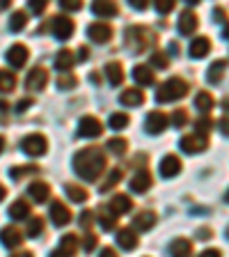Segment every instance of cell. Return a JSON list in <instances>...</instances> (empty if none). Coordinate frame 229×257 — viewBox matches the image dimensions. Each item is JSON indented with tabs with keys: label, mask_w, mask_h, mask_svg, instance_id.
<instances>
[{
	"label": "cell",
	"mask_w": 229,
	"mask_h": 257,
	"mask_svg": "<svg viewBox=\"0 0 229 257\" xmlns=\"http://www.w3.org/2000/svg\"><path fill=\"white\" fill-rule=\"evenodd\" d=\"M80 3L78 0H67V3H62V10H69V12H76V10H80Z\"/></svg>",
	"instance_id": "ee69618b"
},
{
	"label": "cell",
	"mask_w": 229,
	"mask_h": 257,
	"mask_svg": "<svg viewBox=\"0 0 229 257\" xmlns=\"http://www.w3.org/2000/svg\"><path fill=\"white\" fill-rule=\"evenodd\" d=\"M99 225H101L103 230H112V225H115V216H112L110 211L101 214V218H99Z\"/></svg>",
	"instance_id": "ab89813d"
},
{
	"label": "cell",
	"mask_w": 229,
	"mask_h": 257,
	"mask_svg": "<svg viewBox=\"0 0 229 257\" xmlns=\"http://www.w3.org/2000/svg\"><path fill=\"white\" fill-rule=\"evenodd\" d=\"M208 51H211V42H208L206 37L192 39V44H190V55L192 58H204Z\"/></svg>",
	"instance_id": "7402d4cb"
},
{
	"label": "cell",
	"mask_w": 229,
	"mask_h": 257,
	"mask_svg": "<svg viewBox=\"0 0 229 257\" xmlns=\"http://www.w3.org/2000/svg\"><path fill=\"white\" fill-rule=\"evenodd\" d=\"M0 241H3V246H7V248H16L21 243V232L16 230L14 225H12V227H3V230H0Z\"/></svg>",
	"instance_id": "2e32d148"
},
{
	"label": "cell",
	"mask_w": 229,
	"mask_h": 257,
	"mask_svg": "<svg viewBox=\"0 0 229 257\" xmlns=\"http://www.w3.org/2000/svg\"><path fill=\"white\" fill-rule=\"evenodd\" d=\"M222 35H224V37L229 39V26H224V32H222Z\"/></svg>",
	"instance_id": "6f0895ef"
},
{
	"label": "cell",
	"mask_w": 229,
	"mask_h": 257,
	"mask_svg": "<svg viewBox=\"0 0 229 257\" xmlns=\"http://www.w3.org/2000/svg\"><path fill=\"white\" fill-rule=\"evenodd\" d=\"M119 101H122L124 106H140V103L144 101V94H142V90H138V87H131V90H126L122 96H119Z\"/></svg>",
	"instance_id": "44dd1931"
},
{
	"label": "cell",
	"mask_w": 229,
	"mask_h": 257,
	"mask_svg": "<svg viewBox=\"0 0 229 257\" xmlns=\"http://www.w3.org/2000/svg\"><path fill=\"white\" fill-rule=\"evenodd\" d=\"M174 10V3L172 0H158L156 3V12H160V14H167V12Z\"/></svg>",
	"instance_id": "b9f144b4"
},
{
	"label": "cell",
	"mask_w": 229,
	"mask_h": 257,
	"mask_svg": "<svg viewBox=\"0 0 229 257\" xmlns=\"http://www.w3.org/2000/svg\"><path fill=\"white\" fill-rule=\"evenodd\" d=\"M99 257H117V255H115V250H112V248H103Z\"/></svg>",
	"instance_id": "f907efd6"
},
{
	"label": "cell",
	"mask_w": 229,
	"mask_h": 257,
	"mask_svg": "<svg viewBox=\"0 0 229 257\" xmlns=\"http://www.w3.org/2000/svg\"><path fill=\"white\" fill-rule=\"evenodd\" d=\"M181 172V161H179V156L174 154H167L165 159L160 161V175L163 177H174Z\"/></svg>",
	"instance_id": "4fadbf2b"
},
{
	"label": "cell",
	"mask_w": 229,
	"mask_h": 257,
	"mask_svg": "<svg viewBox=\"0 0 229 257\" xmlns=\"http://www.w3.org/2000/svg\"><path fill=\"white\" fill-rule=\"evenodd\" d=\"M220 128H222L224 136H229V115H224V117L220 119Z\"/></svg>",
	"instance_id": "c3c4849f"
},
{
	"label": "cell",
	"mask_w": 229,
	"mask_h": 257,
	"mask_svg": "<svg viewBox=\"0 0 229 257\" xmlns=\"http://www.w3.org/2000/svg\"><path fill=\"white\" fill-rule=\"evenodd\" d=\"M119 179H122V170H119V168H115V170L110 172V177H108L106 182H103L101 186H99V191H110V188L115 186V184H117Z\"/></svg>",
	"instance_id": "e575fe53"
},
{
	"label": "cell",
	"mask_w": 229,
	"mask_h": 257,
	"mask_svg": "<svg viewBox=\"0 0 229 257\" xmlns=\"http://www.w3.org/2000/svg\"><path fill=\"white\" fill-rule=\"evenodd\" d=\"M94 246H96V236L94 234H90V236H85V252H90V250H94Z\"/></svg>",
	"instance_id": "f6af8a7d"
},
{
	"label": "cell",
	"mask_w": 229,
	"mask_h": 257,
	"mask_svg": "<svg viewBox=\"0 0 229 257\" xmlns=\"http://www.w3.org/2000/svg\"><path fill=\"white\" fill-rule=\"evenodd\" d=\"M64 191H67L69 200H74V202H85V200H87V191H85L83 186H76V184H67V186H64Z\"/></svg>",
	"instance_id": "f546056e"
},
{
	"label": "cell",
	"mask_w": 229,
	"mask_h": 257,
	"mask_svg": "<svg viewBox=\"0 0 229 257\" xmlns=\"http://www.w3.org/2000/svg\"><path fill=\"white\" fill-rule=\"evenodd\" d=\"M106 168V156L99 147H85L74 156V170L85 182H96Z\"/></svg>",
	"instance_id": "6da1fadb"
},
{
	"label": "cell",
	"mask_w": 229,
	"mask_h": 257,
	"mask_svg": "<svg viewBox=\"0 0 229 257\" xmlns=\"http://www.w3.org/2000/svg\"><path fill=\"white\" fill-rule=\"evenodd\" d=\"M26 21H28L26 12H14L12 19H10V30L12 32H21L23 28H26Z\"/></svg>",
	"instance_id": "1f68e13d"
},
{
	"label": "cell",
	"mask_w": 229,
	"mask_h": 257,
	"mask_svg": "<svg viewBox=\"0 0 229 257\" xmlns=\"http://www.w3.org/2000/svg\"><path fill=\"white\" fill-rule=\"evenodd\" d=\"M76 248H78V239H76L74 234H67V236H62V239H60V250H62L67 257L74 255Z\"/></svg>",
	"instance_id": "4dcf8cb0"
},
{
	"label": "cell",
	"mask_w": 229,
	"mask_h": 257,
	"mask_svg": "<svg viewBox=\"0 0 229 257\" xmlns=\"http://www.w3.org/2000/svg\"><path fill=\"white\" fill-rule=\"evenodd\" d=\"M154 223H156V214H154V211H144V214H138L133 218V230L147 232V230H151V227H154Z\"/></svg>",
	"instance_id": "e0dca14e"
},
{
	"label": "cell",
	"mask_w": 229,
	"mask_h": 257,
	"mask_svg": "<svg viewBox=\"0 0 229 257\" xmlns=\"http://www.w3.org/2000/svg\"><path fill=\"white\" fill-rule=\"evenodd\" d=\"M87 37L96 44H106V42H110V37H112V28L108 26V23H92V26L87 28Z\"/></svg>",
	"instance_id": "ba28073f"
},
{
	"label": "cell",
	"mask_w": 229,
	"mask_h": 257,
	"mask_svg": "<svg viewBox=\"0 0 229 257\" xmlns=\"http://www.w3.org/2000/svg\"><path fill=\"white\" fill-rule=\"evenodd\" d=\"M195 30H197V16L192 14L190 10H186L179 16V32L181 35H192Z\"/></svg>",
	"instance_id": "9a60e30c"
},
{
	"label": "cell",
	"mask_w": 229,
	"mask_h": 257,
	"mask_svg": "<svg viewBox=\"0 0 229 257\" xmlns=\"http://www.w3.org/2000/svg\"><path fill=\"white\" fill-rule=\"evenodd\" d=\"M106 147L112 152V154H124L126 147H128V143H126V138H110Z\"/></svg>",
	"instance_id": "836d02e7"
},
{
	"label": "cell",
	"mask_w": 229,
	"mask_h": 257,
	"mask_svg": "<svg viewBox=\"0 0 229 257\" xmlns=\"http://www.w3.org/2000/svg\"><path fill=\"white\" fill-rule=\"evenodd\" d=\"M101 131H103V124L96 117H92V115L83 117L78 124V134L85 136V138H96V136H101Z\"/></svg>",
	"instance_id": "52a82bcc"
},
{
	"label": "cell",
	"mask_w": 229,
	"mask_h": 257,
	"mask_svg": "<svg viewBox=\"0 0 229 257\" xmlns=\"http://www.w3.org/2000/svg\"><path fill=\"white\" fill-rule=\"evenodd\" d=\"M227 202H229V191H227Z\"/></svg>",
	"instance_id": "6125c7cd"
},
{
	"label": "cell",
	"mask_w": 229,
	"mask_h": 257,
	"mask_svg": "<svg viewBox=\"0 0 229 257\" xmlns=\"http://www.w3.org/2000/svg\"><path fill=\"white\" fill-rule=\"evenodd\" d=\"M106 76L110 80V85H119L124 80V69L119 62H108L106 64Z\"/></svg>",
	"instance_id": "603a6c76"
},
{
	"label": "cell",
	"mask_w": 229,
	"mask_h": 257,
	"mask_svg": "<svg viewBox=\"0 0 229 257\" xmlns=\"http://www.w3.org/2000/svg\"><path fill=\"white\" fill-rule=\"evenodd\" d=\"M46 147H48V143H46V138H44L42 134L26 136L23 143H21V150L26 152V154H30V156H42L44 152H46Z\"/></svg>",
	"instance_id": "3957f363"
},
{
	"label": "cell",
	"mask_w": 229,
	"mask_h": 257,
	"mask_svg": "<svg viewBox=\"0 0 229 257\" xmlns=\"http://www.w3.org/2000/svg\"><path fill=\"white\" fill-rule=\"evenodd\" d=\"M206 145H208V140H206V136H202V134H192V136H186V138H181V143H179V147H181L183 152H188V154H197V152H204L206 150Z\"/></svg>",
	"instance_id": "277c9868"
},
{
	"label": "cell",
	"mask_w": 229,
	"mask_h": 257,
	"mask_svg": "<svg viewBox=\"0 0 229 257\" xmlns=\"http://www.w3.org/2000/svg\"><path fill=\"white\" fill-rule=\"evenodd\" d=\"M227 239H229V227H227Z\"/></svg>",
	"instance_id": "94428289"
},
{
	"label": "cell",
	"mask_w": 229,
	"mask_h": 257,
	"mask_svg": "<svg viewBox=\"0 0 229 257\" xmlns=\"http://www.w3.org/2000/svg\"><path fill=\"white\" fill-rule=\"evenodd\" d=\"M78 55H80L78 60H87V55H90V51H87L85 46H80V48H78Z\"/></svg>",
	"instance_id": "816d5d0a"
},
{
	"label": "cell",
	"mask_w": 229,
	"mask_h": 257,
	"mask_svg": "<svg viewBox=\"0 0 229 257\" xmlns=\"http://www.w3.org/2000/svg\"><path fill=\"white\" fill-rule=\"evenodd\" d=\"M131 7H135V10H144L147 5H144V3H131Z\"/></svg>",
	"instance_id": "db71d44e"
},
{
	"label": "cell",
	"mask_w": 229,
	"mask_h": 257,
	"mask_svg": "<svg viewBox=\"0 0 229 257\" xmlns=\"http://www.w3.org/2000/svg\"><path fill=\"white\" fill-rule=\"evenodd\" d=\"M5 195H7V191H5V186H3V184H0V202H3V200H5Z\"/></svg>",
	"instance_id": "f5cc1de1"
},
{
	"label": "cell",
	"mask_w": 229,
	"mask_h": 257,
	"mask_svg": "<svg viewBox=\"0 0 229 257\" xmlns=\"http://www.w3.org/2000/svg\"><path fill=\"white\" fill-rule=\"evenodd\" d=\"M151 64H154V67H158V69H167V64H170V62H167L165 53H160V51H158V53L151 55Z\"/></svg>",
	"instance_id": "74e56055"
},
{
	"label": "cell",
	"mask_w": 229,
	"mask_h": 257,
	"mask_svg": "<svg viewBox=\"0 0 229 257\" xmlns=\"http://www.w3.org/2000/svg\"><path fill=\"white\" fill-rule=\"evenodd\" d=\"M48 83V71L44 69V67H35V69L28 74L26 78V87L32 92H37V90H44Z\"/></svg>",
	"instance_id": "5b68a950"
},
{
	"label": "cell",
	"mask_w": 229,
	"mask_h": 257,
	"mask_svg": "<svg viewBox=\"0 0 229 257\" xmlns=\"http://www.w3.org/2000/svg\"><path fill=\"white\" fill-rule=\"evenodd\" d=\"M170 252H172V257H190L192 243L188 239H176V241H172Z\"/></svg>",
	"instance_id": "ffe728a7"
},
{
	"label": "cell",
	"mask_w": 229,
	"mask_h": 257,
	"mask_svg": "<svg viewBox=\"0 0 229 257\" xmlns=\"http://www.w3.org/2000/svg\"><path fill=\"white\" fill-rule=\"evenodd\" d=\"M14 257H32V252H19V255H14Z\"/></svg>",
	"instance_id": "9f6ffc18"
},
{
	"label": "cell",
	"mask_w": 229,
	"mask_h": 257,
	"mask_svg": "<svg viewBox=\"0 0 229 257\" xmlns=\"http://www.w3.org/2000/svg\"><path fill=\"white\" fill-rule=\"evenodd\" d=\"M51 257H67V255L62 250H55V252H51Z\"/></svg>",
	"instance_id": "11a10c76"
},
{
	"label": "cell",
	"mask_w": 229,
	"mask_h": 257,
	"mask_svg": "<svg viewBox=\"0 0 229 257\" xmlns=\"http://www.w3.org/2000/svg\"><path fill=\"white\" fill-rule=\"evenodd\" d=\"M74 53H71V51H67V48H64V51H60L58 53V58H55V67H58L60 71H69L71 67H74Z\"/></svg>",
	"instance_id": "4316f807"
},
{
	"label": "cell",
	"mask_w": 229,
	"mask_h": 257,
	"mask_svg": "<svg viewBox=\"0 0 229 257\" xmlns=\"http://www.w3.org/2000/svg\"><path fill=\"white\" fill-rule=\"evenodd\" d=\"M117 243H119V248H124V250H133V248L138 246V234H135V230H119Z\"/></svg>",
	"instance_id": "ac0fdd59"
},
{
	"label": "cell",
	"mask_w": 229,
	"mask_h": 257,
	"mask_svg": "<svg viewBox=\"0 0 229 257\" xmlns=\"http://www.w3.org/2000/svg\"><path fill=\"white\" fill-rule=\"evenodd\" d=\"M172 122H174V126H183V124L188 122V112L186 110H174V115H172Z\"/></svg>",
	"instance_id": "60d3db41"
},
{
	"label": "cell",
	"mask_w": 229,
	"mask_h": 257,
	"mask_svg": "<svg viewBox=\"0 0 229 257\" xmlns=\"http://www.w3.org/2000/svg\"><path fill=\"white\" fill-rule=\"evenodd\" d=\"M224 69H227V62H224V60H218V62H213L211 67H208V76H206V80H208V83H213V85H218L220 80H222Z\"/></svg>",
	"instance_id": "d4e9b609"
},
{
	"label": "cell",
	"mask_w": 229,
	"mask_h": 257,
	"mask_svg": "<svg viewBox=\"0 0 229 257\" xmlns=\"http://www.w3.org/2000/svg\"><path fill=\"white\" fill-rule=\"evenodd\" d=\"M58 85H60V90H71V87H76V78L69 74H64L62 78L58 80Z\"/></svg>",
	"instance_id": "f35d334b"
},
{
	"label": "cell",
	"mask_w": 229,
	"mask_h": 257,
	"mask_svg": "<svg viewBox=\"0 0 229 257\" xmlns=\"http://www.w3.org/2000/svg\"><path fill=\"white\" fill-rule=\"evenodd\" d=\"M30 106H32L30 99H21V101H19V106H16V110L21 112V110H26V108H30Z\"/></svg>",
	"instance_id": "681fc988"
},
{
	"label": "cell",
	"mask_w": 229,
	"mask_h": 257,
	"mask_svg": "<svg viewBox=\"0 0 229 257\" xmlns=\"http://www.w3.org/2000/svg\"><path fill=\"white\" fill-rule=\"evenodd\" d=\"M197 128H199V134H202V136H206V128H211V122H208V119H199Z\"/></svg>",
	"instance_id": "bcb514c9"
},
{
	"label": "cell",
	"mask_w": 229,
	"mask_h": 257,
	"mask_svg": "<svg viewBox=\"0 0 229 257\" xmlns=\"http://www.w3.org/2000/svg\"><path fill=\"white\" fill-rule=\"evenodd\" d=\"M131 207H133V202H131L128 195H115V198L110 200V204H108V211L117 218V216H122V214H128Z\"/></svg>",
	"instance_id": "8fae6325"
},
{
	"label": "cell",
	"mask_w": 229,
	"mask_h": 257,
	"mask_svg": "<svg viewBox=\"0 0 229 257\" xmlns=\"http://www.w3.org/2000/svg\"><path fill=\"white\" fill-rule=\"evenodd\" d=\"M202 257H222V252H220L218 248H206V250L202 252Z\"/></svg>",
	"instance_id": "7dc6e473"
},
{
	"label": "cell",
	"mask_w": 229,
	"mask_h": 257,
	"mask_svg": "<svg viewBox=\"0 0 229 257\" xmlns=\"http://www.w3.org/2000/svg\"><path fill=\"white\" fill-rule=\"evenodd\" d=\"M133 78L140 85H151V83H154V71H151L149 67H144V64H138L133 69Z\"/></svg>",
	"instance_id": "cb8c5ba5"
},
{
	"label": "cell",
	"mask_w": 229,
	"mask_h": 257,
	"mask_svg": "<svg viewBox=\"0 0 229 257\" xmlns=\"http://www.w3.org/2000/svg\"><path fill=\"white\" fill-rule=\"evenodd\" d=\"M167 126V115L165 112H149V117H147V122H144V128L149 131V134H160V131H165Z\"/></svg>",
	"instance_id": "30bf717a"
},
{
	"label": "cell",
	"mask_w": 229,
	"mask_h": 257,
	"mask_svg": "<svg viewBox=\"0 0 229 257\" xmlns=\"http://www.w3.org/2000/svg\"><path fill=\"white\" fill-rule=\"evenodd\" d=\"M53 35L55 39H69L74 35V21L69 16H55L53 19Z\"/></svg>",
	"instance_id": "8992f818"
},
{
	"label": "cell",
	"mask_w": 229,
	"mask_h": 257,
	"mask_svg": "<svg viewBox=\"0 0 229 257\" xmlns=\"http://www.w3.org/2000/svg\"><path fill=\"white\" fill-rule=\"evenodd\" d=\"M3 147H5V140L0 138V152H3Z\"/></svg>",
	"instance_id": "680465c9"
},
{
	"label": "cell",
	"mask_w": 229,
	"mask_h": 257,
	"mask_svg": "<svg viewBox=\"0 0 229 257\" xmlns=\"http://www.w3.org/2000/svg\"><path fill=\"white\" fill-rule=\"evenodd\" d=\"M46 5H48V3H44V0H30V10L35 12V14L44 12V10H46Z\"/></svg>",
	"instance_id": "7bdbcfd3"
},
{
	"label": "cell",
	"mask_w": 229,
	"mask_h": 257,
	"mask_svg": "<svg viewBox=\"0 0 229 257\" xmlns=\"http://www.w3.org/2000/svg\"><path fill=\"white\" fill-rule=\"evenodd\" d=\"M222 106H224V108H227V110H229V99H224V103H222Z\"/></svg>",
	"instance_id": "91938a15"
},
{
	"label": "cell",
	"mask_w": 229,
	"mask_h": 257,
	"mask_svg": "<svg viewBox=\"0 0 229 257\" xmlns=\"http://www.w3.org/2000/svg\"><path fill=\"white\" fill-rule=\"evenodd\" d=\"M28 214H30V204L23 202V200H16V202L10 207V216H12L14 220H23V218H28Z\"/></svg>",
	"instance_id": "83f0119b"
},
{
	"label": "cell",
	"mask_w": 229,
	"mask_h": 257,
	"mask_svg": "<svg viewBox=\"0 0 229 257\" xmlns=\"http://www.w3.org/2000/svg\"><path fill=\"white\" fill-rule=\"evenodd\" d=\"M213 96L208 94V92H199L197 96H195V108H197L199 112H208L211 108H213Z\"/></svg>",
	"instance_id": "f1b7e54d"
},
{
	"label": "cell",
	"mask_w": 229,
	"mask_h": 257,
	"mask_svg": "<svg viewBox=\"0 0 229 257\" xmlns=\"http://www.w3.org/2000/svg\"><path fill=\"white\" fill-rule=\"evenodd\" d=\"M42 227H44L42 218H32L30 223H28V236H37L39 232H42Z\"/></svg>",
	"instance_id": "8d00e7d4"
},
{
	"label": "cell",
	"mask_w": 229,
	"mask_h": 257,
	"mask_svg": "<svg viewBox=\"0 0 229 257\" xmlns=\"http://www.w3.org/2000/svg\"><path fill=\"white\" fill-rule=\"evenodd\" d=\"M151 186V172L147 170V168H142V170H138L133 175V179H131V191L133 193H147Z\"/></svg>",
	"instance_id": "9c48e42d"
},
{
	"label": "cell",
	"mask_w": 229,
	"mask_h": 257,
	"mask_svg": "<svg viewBox=\"0 0 229 257\" xmlns=\"http://www.w3.org/2000/svg\"><path fill=\"white\" fill-rule=\"evenodd\" d=\"M126 124H128V115H126V112H115V115H110V126L115 128V131L124 128Z\"/></svg>",
	"instance_id": "d590c367"
},
{
	"label": "cell",
	"mask_w": 229,
	"mask_h": 257,
	"mask_svg": "<svg viewBox=\"0 0 229 257\" xmlns=\"http://www.w3.org/2000/svg\"><path fill=\"white\" fill-rule=\"evenodd\" d=\"M28 193H30V198L35 200V202H44V200L51 195V188H48V184H44V182H35L28 186Z\"/></svg>",
	"instance_id": "d6986e66"
},
{
	"label": "cell",
	"mask_w": 229,
	"mask_h": 257,
	"mask_svg": "<svg viewBox=\"0 0 229 257\" xmlns=\"http://www.w3.org/2000/svg\"><path fill=\"white\" fill-rule=\"evenodd\" d=\"M92 12L96 16H101V19H108V16H117V5L115 3H94L92 5Z\"/></svg>",
	"instance_id": "484cf974"
},
{
	"label": "cell",
	"mask_w": 229,
	"mask_h": 257,
	"mask_svg": "<svg viewBox=\"0 0 229 257\" xmlns=\"http://www.w3.org/2000/svg\"><path fill=\"white\" fill-rule=\"evenodd\" d=\"M26 60H28V48L23 46V44H14V46L7 51V62L12 64V67H23L26 64Z\"/></svg>",
	"instance_id": "7c38bea8"
},
{
	"label": "cell",
	"mask_w": 229,
	"mask_h": 257,
	"mask_svg": "<svg viewBox=\"0 0 229 257\" xmlns=\"http://www.w3.org/2000/svg\"><path fill=\"white\" fill-rule=\"evenodd\" d=\"M14 85H16L14 74H10V71H0V92H12Z\"/></svg>",
	"instance_id": "d6a6232c"
},
{
	"label": "cell",
	"mask_w": 229,
	"mask_h": 257,
	"mask_svg": "<svg viewBox=\"0 0 229 257\" xmlns=\"http://www.w3.org/2000/svg\"><path fill=\"white\" fill-rule=\"evenodd\" d=\"M51 220H53V225H67L71 220V211L67 207H64L62 202H53L51 204Z\"/></svg>",
	"instance_id": "5bb4252c"
},
{
	"label": "cell",
	"mask_w": 229,
	"mask_h": 257,
	"mask_svg": "<svg viewBox=\"0 0 229 257\" xmlns=\"http://www.w3.org/2000/svg\"><path fill=\"white\" fill-rule=\"evenodd\" d=\"M188 94V83L183 78H170L165 80L163 85L158 87V92H156V99L158 101H174V99H181V96Z\"/></svg>",
	"instance_id": "7a4b0ae2"
}]
</instances>
